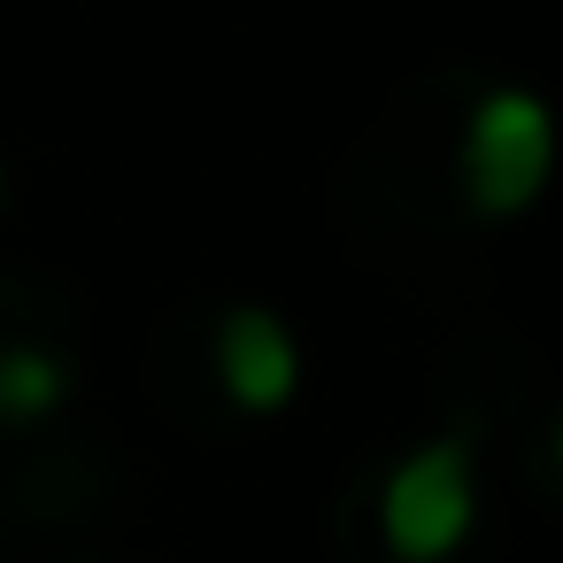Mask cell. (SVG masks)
Wrapping results in <instances>:
<instances>
[{"mask_svg": "<svg viewBox=\"0 0 563 563\" xmlns=\"http://www.w3.org/2000/svg\"><path fill=\"white\" fill-rule=\"evenodd\" d=\"M555 155H563V132H555V109L532 93V86H486L455 132V194L471 217L501 224V217H525L548 178H555Z\"/></svg>", "mask_w": 563, "mask_h": 563, "instance_id": "6da1fadb", "label": "cell"}, {"mask_svg": "<svg viewBox=\"0 0 563 563\" xmlns=\"http://www.w3.org/2000/svg\"><path fill=\"white\" fill-rule=\"evenodd\" d=\"M478 525V455L463 432L409 448L378 486V532L394 563H448Z\"/></svg>", "mask_w": 563, "mask_h": 563, "instance_id": "7a4b0ae2", "label": "cell"}, {"mask_svg": "<svg viewBox=\"0 0 563 563\" xmlns=\"http://www.w3.org/2000/svg\"><path fill=\"white\" fill-rule=\"evenodd\" d=\"M217 386L247 417H278L301 394V340L286 332L278 309H263V301L224 309V324H217Z\"/></svg>", "mask_w": 563, "mask_h": 563, "instance_id": "3957f363", "label": "cell"}, {"mask_svg": "<svg viewBox=\"0 0 563 563\" xmlns=\"http://www.w3.org/2000/svg\"><path fill=\"white\" fill-rule=\"evenodd\" d=\"M70 401V363L55 347L9 340L0 347V424H40Z\"/></svg>", "mask_w": 563, "mask_h": 563, "instance_id": "277c9868", "label": "cell"}, {"mask_svg": "<svg viewBox=\"0 0 563 563\" xmlns=\"http://www.w3.org/2000/svg\"><path fill=\"white\" fill-rule=\"evenodd\" d=\"M555 471H563V417H555Z\"/></svg>", "mask_w": 563, "mask_h": 563, "instance_id": "5b68a950", "label": "cell"}, {"mask_svg": "<svg viewBox=\"0 0 563 563\" xmlns=\"http://www.w3.org/2000/svg\"><path fill=\"white\" fill-rule=\"evenodd\" d=\"M0 201H9V170H0Z\"/></svg>", "mask_w": 563, "mask_h": 563, "instance_id": "8992f818", "label": "cell"}]
</instances>
